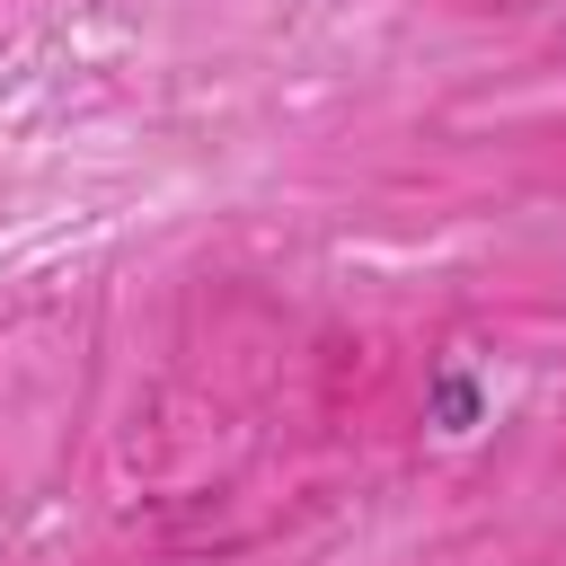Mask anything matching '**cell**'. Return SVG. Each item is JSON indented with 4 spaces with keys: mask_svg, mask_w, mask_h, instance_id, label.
Instances as JSON below:
<instances>
[{
    "mask_svg": "<svg viewBox=\"0 0 566 566\" xmlns=\"http://www.w3.org/2000/svg\"><path fill=\"white\" fill-rule=\"evenodd\" d=\"M433 416H442V433H469L478 424V380L469 371H442L433 380Z\"/></svg>",
    "mask_w": 566,
    "mask_h": 566,
    "instance_id": "1",
    "label": "cell"
}]
</instances>
